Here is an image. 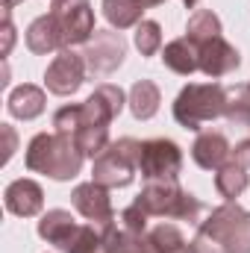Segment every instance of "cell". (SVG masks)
<instances>
[{
    "instance_id": "52a82bcc",
    "label": "cell",
    "mask_w": 250,
    "mask_h": 253,
    "mask_svg": "<svg viewBox=\"0 0 250 253\" xmlns=\"http://www.w3.org/2000/svg\"><path fill=\"white\" fill-rule=\"evenodd\" d=\"M50 15L59 24L62 33V44L74 47V44H88L94 30V9L88 0H50Z\"/></svg>"
},
{
    "instance_id": "83f0119b",
    "label": "cell",
    "mask_w": 250,
    "mask_h": 253,
    "mask_svg": "<svg viewBox=\"0 0 250 253\" xmlns=\"http://www.w3.org/2000/svg\"><path fill=\"white\" fill-rule=\"evenodd\" d=\"M80 126H83V106L80 103H68L53 115V132H59V135L74 138Z\"/></svg>"
},
{
    "instance_id": "9a60e30c",
    "label": "cell",
    "mask_w": 250,
    "mask_h": 253,
    "mask_svg": "<svg viewBox=\"0 0 250 253\" xmlns=\"http://www.w3.org/2000/svg\"><path fill=\"white\" fill-rule=\"evenodd\" d=\"M27 47L39 56H47L53 50H65L62 44V33H59V24L56 18L47 12L42 18H36L30 27H27Z\"/></svg>"
},
{
    "instance_id": "f546056e",
    "label": "cell",
    "mask_w": 250,
    "mask_h": 253,
    "mask_svg": "<svg viewBox=\"0 0 250 253\" xmlns=\"http://www.w3.org/2000/svg\"><path fill=\"white\" fill-rule=\"evenodd\" d=\"M15 44V27H12V9H3V56H9Z\"/></svg>"
},
{
    "instance_id": "2e32d148",
    "label": "cell",
    "mask_w": 250,
    "mask_h": 253,
    "mask_svg": "<svg viewBox=\"0 0 250 253\" xmlns=\"http://www.w3.org/2000/svg\"><path fill=\"white\" fill-rule=\"evenodd\" d=\"M44 91L33 83H24L18 88L9 91V100H6V109L12 118H21V121H33L44 112Z\"/></svg>"
},
{
    "instance_id": "5b68a950",
    "label": "cell",
    "mask_w": 250,
    "mask_h": 253,
    "mask_svg": "<svg viewBox=\"0 0 250 253\" xmlns=\"http://www.w3.org/2000/svg\"><path fill=\"white\" fill-rule=\"evenodd\" d=\"M138 153L141 141L135 138H118L112 141L91 165V180L106 189H126L138 171Z\"/></svg>"
},
{
    "instance_id": "7402d4cb",
    "label": "cell",
    "mask_w": 250,
    "mask_h": 253,
    "mask_svg": "<svg viewBox=\"0 0 250 253\" xmlns=\"http://www.w3.org/2000/svg\"><path fill=\"white\" fill-rule=\"evenodd\" d=\"M224 118H227L233 126L250 129V83L227 85V106H224Z\"/></svg>"
},
{
    "instance_id": "8fae6325",
    "label": "cell",
    "mask_w": 250,
    "mask_h": 253,
    "mask_svg": "<svg viewBox=\"0 0 250 253\" xmlns=\"http://www.w3.org/2000/svg\"><path fill=\"white\" fill-rule=\"evenodd\" d=\"M80 106H83V126H109L124 109V91L121 85L100 83L94 94Z\"/></svg>"
},
{
    "instance_id": "30bf717a",
    "label": "cell",
    "mask_w": 250,
    "mask_h": 253,
    "mask_svg": "<svg viewBox=\"0 0 250 253\" xmlns=\"http://www.w3.org/2000/svg\"><path fill=\"white\" fill-rule=\"evenodd\" d=\"M71 203L74 209L88 221V224H97L103 233L115 227V209H112V197H109V189L100 186V183H80L77 189L71 191Z\"/></svg>"
},
{
    "instance_id": "ba28073f",
    "label": "cell",
    "mask_w": 250,
    "mask_h": 253,
    "mask_svg": "<svg viewBox=\"0 0 250 253\" xmlns=\"http://www.w3.org/2000/svg\"><path fill=\"white\" fill-rule=\"evenodd\" d=\"M85 56V68L91 77H109L115 74L121 62L126 56V42L121 33H112V30H97L91 36V42L85 44L83 50Z\"/></svg>"
},
{
    "instance_id": "44dd1931",
    "label": "cell",
    "mask_w": 250,
    "mask_h": 253,
    "mask_svg": "<svg viewBox=\"0 0 250 253\" xmlns=\"http://www.w3.org/2000/svg\"><path fill=\"white\" fill-rule=\"evenodd\" d=\"M103 15L115 30L138 27L144 18V3L141 0H103Z\"/></svg>"
},
{
    "instance_id": "9c48e42d",
    "label": "cell",
    "mask_w": 250,
    "mask_h": 253,
    "mask_svg": "<svg viewBox=\"0 0 250 253\" xmlns=\"http://www.w3.org/2000/svg\"><path fill=\"white\" fill-rule=\"evenodd\" d=\"M85 56L83 53H74L71 47L59 50L53 56V62L47 65L44 71V85L50 94H59V97H68V94H77L80 85L85 83Z\"/></svg>"
},
{
    "instance_id": "484cf974",
    "label": "cell",
    "mask_w": 250,
    "mask_h": 253,
    "mask_svg": "<svg viewBox=\"0 0 250 253\" xmlns=\"http://www.w3.org/2000/svg\"><path fill=\"white\" fill-rule=\"evenodd\" d=\"M74 144L83 150L85 159H97L112 141H109V126H80L77 135H74Z\"/></svg>"
},
{
    "instance_id": "f1b7e54d",
    "label": "cell",
    "mask_w": 250,
    "mask_h": 253,
    "mask_svg": "<svg viewBox=\"0 0 250 253\" xmlns=\"http://www.w3.org/2000/svg\"><path fill=\"white\" fill-rule=\"evenodd\" d=\"M147 221H150V215H147L138 203H129L124 212L118 215V227H121L124 233H129V236H144V233L150 230Z\"/></svg>"
},
{
    "instance_id": "277c9868",
    "label": "cell",
    "mask_w": 250,
    "mask_h": 253,
    "mask_svg": "<svg viewBox=\"0 0 250 253\" xmlns=\"http://www.w3.org/2000/svg\"><path fill=\"white\" fill-rule=\"evenodd\" d=\"M227 85L221 83H188L174 100V121L186 129H200L206 121L224 118Z\"/></svg>"
},
{
    "instance_id": "e0dca14e",
    "label": "cell",
    "mask_w": 250,
    "mask_h": 253,
    "mask_svg": "<svg viewBox=\"0 0 250 253\" xmlns=\"http://www.w3.org/2000/svg\"><path fill=\"white\" fill-rule=\"evenodd\" d=\"M162 62L174 74L188 77V74L200 71V50H197V44L188 36H183V39H174V42H168L162 47Z\"/></svg>"
},
{
    "instance_id": "4fadbf2b",
    "label": "cell",
    "mask_w": 250,
    "mask_h": 253,
    "mask_svg": "<svg viewBox=\"0 0 250 253\" xmlns=\"http://www.w3.org/2000/svg\"><path fill=\"white\" fill-rule=\"evenodd\" d=\"M3 203L12 215L18 218H36L42 209H44V191L36 180L30 177H21V180H12L6 191H3Z\"/></svg>"
},
{
    "instance_id": "7a4b0ae2",
    "label": "cell",
    "mask_w": 250,
    "mask_h": 253,
    "mask_svg": "<svg viewBox=\"0 0 250 253\" xmlns=\"http://www.w3.org/2000/svg\"><path fill=\"white\" fill-rule=\"evenodd\" d=\"M135 203L153 218H171V221H186V224H194L200 227V221L209 215V209L194 197L188 194L186 189H180L177 180L171 183H147L141 194L135 197Z\"/></svg>"
},
{
    "instance_id": "8d00e7d4",
    "label": "cell",
    "mask_w": 250,
    "mask_h": 253,
    "mask_svg": "<svg viewBox=\"0 0 250 253\" xmlns=\"http://www.w3.org/2000/svg\"><path fill=\"white\" fill-rule=\"evenodd\" d=\"M100 253H106V251H100Z\"/></svg>"
},
{
    "instance_id": "1f68e13d",
    "label": "cell",
    "mask_w": 250,
    "mask_h": 253,
    "mask_svg": "<svg viewBox=\"0 0 250 253\" xmlns=\"http://www.w3.org/2000/svg\"><path fill=\"white\" fill-rule=\"evenodd\" d=\"M0 132L6 135V153H3V162H9V159H12V153H15V132H12V126H9V124L0 126Z\"/></svg>"
},
{
    "instance_id": "4dcf8cb0",
    "label": "cell",
    "mask_w": 250,
    "mask_h": 253,
    "mask_svg": "<svg viewBox=\"0 0 250 253\" xmlns=\"http://www.w3.org/2000/svg\"><path fill=\"white\" fill-rule=\"evenodd\" d=\"M230 159H233V162H239L242 168H248V171H250V138L239 141V144L230 150Z\"/></svg>"
},
{
    "instance_id": "4316f807",
    "label": "cell",
    "mask_w": 250,
    "mask_h": 253,
    "mask_svg": "<svg viewBox=\"0 0 250 253\" xmlns=\"http://www.w3.org/2000/svg\"><path fill=\"white\" fill-rule=\"evenodd\" d=\"M135 47L141 56H156L162 50V27L156 21H141L135 27Z\"/></svg>"
},
{
    "instance_id": "5bb4252c",
    "label": "cell",
    "mask_w": 250,
    "mask_h": 253,
    "mask_svg": "<svg viewBox=\"0 0 250 253\" xmlns=\"http://www.w3.org/2000/svg\"><path fill=\"white\" fill-rule=\"evenodd\" d=\"M230 150L233 147L221 129H203V132H197V138L191 144V159L203 171H218L230 159Z\"/></svg>"
},
{
    "instance_id": "e575fe53",
    "label": "cell",
    "mask_w": 250,
    "mask_h": 253,
    "mask_svg": "<svg viewBox=\"0 0 250 253\" xmlns=\"http://www.w3.org/2000/svg\"><path fill=\"white\" fill-rule=\"evenodd\" d=\"M141 3H144V9H147V6H159V3H165V0H141Z\"/></svg>"
},
{
    "instance_id": "d4e9b609",
    "label": "cell",
    "mask_w": 250,
    "mask_h": 253,
    "mask_svg": "<svg viewBox=\"0 0 250 253\" xmlns=\"http://www.w3.org/2000/svg\"><path fill=\"white\" fill-rule=\"evenodd\" d=\"M224 33V27H221V18L212 12V9H194L191 12V18H188V27H186V36L194 42V44H200V42H209V39H218Z\"/></svg>"
},
{
    "instance_id": "6da1fadb",
    "label": "cell",
    "mask_w": 250,
    "mask_h": 253,
    "mask_svg": "<svg viewBox=\"0 0 250 253\" xmlns=\"http://www.w3.org/2000/svg\"><path fill=\"white\" fill-rule=\"evenodd\" d=\"M83 150L74 144V138L59 132H39L27 144V168L33 174H47L50 180H74L83 168Z\"/></svg>"
},
{
    "instance_id": "d590c367",
    "label": "cell",
    "mask_w": 250,
    "mask_h": 253,
    "mask_svg": "<svg viewBox=\"0 0 250 253\" xmlns=\"http://www.w3.org/2000/svg\"><path fill=\"white\" fill-rule=\"evenodd\" d=\"M153 248H156V245H153ZM153 253H162V251H159V248H156V251H153Z\"/></svg>"
},
{
    "instance_id": "836d02e7",
    "label": "cell",
    "mask_w": 250,
    "mask_h": 253,
    "mask_svg": "<svg viewBox=\"0 0 250 253\" xmlns=\"http://www.w3.org/2000/svg\"><path fill=\"white\" fill-rule=\"evenodd\" d=\"M18 3H24V0H3V9H12V6H18Z\"/></svg>"
},
{
    "instance_id": "ffe728a7",
    "label": "cell",
    "mask_w": 250,
    "mask_h": 253,
    "mask_svg": "<svg viewBox=\"0 0 250 253\" xmlns=\"http://www.w3.org/2000/svg\"><path fill=\"white\" fill-rule=\"evenodd\" d=\"M248 183H250V171L242 168L239 162H233V159H227L215 171V189H218V194L224 200H236L242 191L248 189Z\"/></svg>"
},
{
    "instance_id": "8992f818",
    "label": "cell",
    "mask_w": 250,
    "mask_h": 253,
    "mask_svg": "<svg viewBox=\"0 0 250 253\" xmlns=\"http://www.w3.org/2000/svg\"><path fill=\"white\" fill-rule=\"evenodd\" d=\"M183 171V150L171 138H147L138 153V174L144 183H171Z\"/></svg>"
},
{
    "instance_id": "cb8c5ba5",
    "label": "cell",
    "mask_w": 250,
    "mask_h": 253,
    "mask_svg": "<svg viewBox=\"0 0 250 253\" xmlns=\"http://www.w3.org/2000/svg\"><path fill=\"white\" fill-rule=\"evenodd\" d=\"M103 230L97 224H77L71 239L65 242L62 253H100L103 251Z\"/></svg>"
},
{
    "instance_id": "7c38bea8",
    "label": "cell",
    "mask_w": 250,
    "mask_h": 253,
    "mask_svg": "<svg viewBox=\"0 0 250 253\" xmlns=\"http://www.w3.org/2000/svg\"><path fill=\"white\" fill-rule=\"evenodd\" d=\"M197 50H200V71L206 77H212V80H221V77L233 74L242 65V53L224 36L209 39V42H200Z\"/></svg>"
},
{
    "instance_id": "603a6c76",
    "label": "cell",
    "mask_w": 250,
    "mask_h": 253,
    "mask_svg": "<svg viewBox=\"0 0 250 253\" xmlns=\"http://www.w3.org/2000/svg\"><path fill=\"white\" fill-rule=\"evenodd\" d=\"M147 239H150L162 253H194L191 242L183 236V230H180L177 224H165V221H162V224H156V227L147 230Z\"/></svg>"
},
{
    "instance_id": "3957f363",
    "label": "cell",
    "mask_w": 250,
    "mask_h": 253,
    "mask_svg": "<svg viewBox=\"0 0 250 253\" xmlns=\"http://www.w3.org/2000/svg\"><path fill=\"white\" fill-rule=\"evenodd\" d=\"M197 236L215 242L224 253H250V212L227 200L200 221Z\"/></svg>"
},
{
    "instance_id": "d6a6232c",
    "label": "cell",
    "mask_w": 250,
    "mask_h": 253,
    "mask_svg": "<svg viewBox=\"0 0 250 253\" xmlns=\"http://www.w3.org/2000/svg\"><path fill=\"white\" fill-rule=\"evenodd\" d=\"M183 6H186V9H197V6H200V0H183Z\"/></svg>"
},
{
    "instance_id": "ac0fdd59",
    "label": "cell",
    "mask_w": 250,
    "mask_h": 253,
    "mask_svg": "<svg viewBox=\"0 0 250 253\" xmlns=\"http://www.w3.org/2000/svg\"><path fill=\"white\" fill-rule=\"evenodd\" d=\"M74 227H77V221H74V215H71L68 209H50V212H44L42 221H39V236H42L47 245H53V248L62 251L65 242H68L71 233H74Z\"/></svg>"
},
{
    "instance_id": "d6986e66",
    "label": "cell",
    "mask_w": 250,
    "mask_h": 253,
    "mask_svg": "<svg viewBox=\"0 0 250 253\" xmlns=\"http://www.w3.org/2000/svg\"><path fill=\"white\" fill-rule=\"evenodd\" d=\"M159 103H162V97H159V85L156 83H150V80L132 83V88H129V112L138 121H150L159 112Z\"/></svg>"
}]
</instances>
